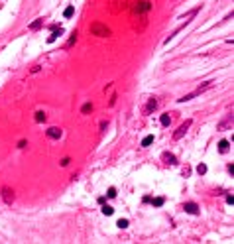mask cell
<instances>
[{"instance_id": "cell-20", "label": "cell", "mask_w": 234, "mask_h": 244, "mask_svg": "<svg viewBox=\"0 0 234 244\" xmlns=\"http://www.w3.org/2000/svg\"><path fill=\"white\" fill-rule=\"evenodd\" d=\"M45 118H47V116H45V112H35V122H45Z\"/></svg>"}, {"instance_id": "cell-27", "label": "cell", "mask_w": 234, "mask_h": 244, "mask_svg": "<svg viewBox=\"0 0 234 244\" xmlns=\"http://www.w3.org/2000/svg\"><path fill=\"white\" fill-rule=\"evenodd\" d=\"M69 162H71L69 157H63V159H61V166H63V167H65V166H69Z\"/></svg>"}, {"instance_id": "cell-17", "label": "cell", "mask_w": 234, "mask_h": 244, "mask_svg": "<svg viewBox=\"0 0 234 244\" xmlns=\"http://www.w3.org/2000/svg\"><path fill=\"white\" fill-rule=\"evenodd\" d=\"M73 14H75V8H73V6H67L65 12H63V16H65V18H71Z\"/></svg>"}, {"instance_id": "cell-10", "label": "cell", "mask_w": 234, "mask_h": 244, "mask_svg": "<svg viewBox=\"0 0 234 244\" xmlns=\"http://www.w3.org/2000/svg\"><path fill=\"white\" fill-rule=\"evenodd\" d=\"M61 33H63V28L59 26V28H55V30H53V33L47 37V42H49V44H53V42H55V40L59 37V35H61Z\"/></svg>"}, {"instance_id": "cell-3", "label": "cell", "mask_w": 234, "mask_h": 244, "mask_svg": "<svg viewBox=\"0 0 234 244\" xmlns=\"http://www.w3.org/2000/svg\"><path fill=\"white\" fill-rule=\"evenodd\" d=\"M191 124H193V120H185V122H183L177 130H175V134H173V140H181V138L187 134V130L191 128Z\"/></svg>"}, {"instance_id": "cell-1", "label": "cell", "mask_w": 234, "mask_h": 244, "mask_svg": "<svg viewBox=\"0 0 234 244\" xmlns=\"http://www.w3.org/2000/svg\"><path fill=\"white\" fill-rule=\"evenodd\" d=\"M150 10H152V2L150 0H138V2H134V6H132L134 16L136 14H150Z\"/></svg>"}, {"instance_id": "cell-6", "label": "cell", "mask_w": 234, "mask_h": 244, "mask_svg": "<svg viewBox=\"0 0 234 244\" xmlns=\"http://www.w3.org/2000/svg\"><path fill=\"white\" fill-rule=\"evenodd\" d=\"M232 124H234V114H228L222 122H218V126H216V128H218V130H228Z\"/></svg>"}, {"instance_id": "cell-14", "label": "cell", "mask_w": 234, "mask_h": 244, "mask_svg": "<svg viewBox=\"0 0 234 244\" xmlns=\"http://www.w3.org/2000/svg\"><path fill=\"white\" fill-rule=\"evenodd\" d=\"M212 87V81H207V83H205V85H201L199 89L195 91V95H201V93H205V91H209Z\"/></svg>"}, {"instance_id": "cell-8", "label": "cell", "mask_w": 234, "mask_h": 244, "mask_svg": "<svg viewBox=\"0 0 234 244\" xmlns=\"http://www.w3.org/2000/svg\"><path fill=\"white\" fill-rule=\"evenodd\" d=\"M157 108V100L156 99H150L148 100V104L144 106V114H150V112H154Z\"/></svg>"}, {"instance_id": "cell-5", "label": "cell", "mask_w": 234, "mask_h": 244, "mask_svg": "<svg viewBox=\"0 0 234 244\" xmlns=\"http://www.w3.org/2000/svg\"><path fill=\"white\" fill-rule=\"evenodd\" d=\"M0 195H2L4 203H8V205H12V203H14V191H12L10 187H2Z\"/></svg>"}, {"instance_id": "cell-4", "label": "cell", "mask_w": 234, "mask_h": 244, "mask_svg": "<svg viewBox=\"0 0 234 244\" xmlns=\"http://www.w3.org/2000/svg\"><path fill=\"white\" fill-rule=\"evenodd\" d=\"M110 10L114 12V14H118V12H122V10H126L128 8V2L126 0H110Z\"/></svg>"}, {"instance_id": "cell-7", "label": "cell", "mask_w": 234, "mask_h": 244, "mask_svg": "<svg viewBox=\"0 0 234 244\" xmlns=\"http://www.w3.org/2000/svg\"><path fill=\"white\" fill-rule=\"evenodd\" d=\"M45 134H47V138H51V140H59V138L63 136V130L57 128V126H53V128H49Z\"/></svg>"}, {"instance_id": "cell-28", "label": "cell", "mask_w": 234, "mask_h": 244, "mask_svg": "<svg viewBox=\"0 0 234 244\" xmlns=\"http://www.w3.org/2000/svg\"><path fill=\"white\" fill-rule=\"evenodd\" d=\"M191 173V167H183V175H189Z\"/></svg>"}, {"instance_id": "cell-18", "label": "cell", "mask_w": 234, "mask_h": 244, "mask_svg": "<svg viewBox=\"0 0 234 244\" xmlns=\"http://www.w3.org/2000/svg\"><path fill=\"white\" fill-rule=\"evenodd\" d=\"M112 213H114V209H112L110 205H104V207H102V215H106V217H110Z\"/></svg>"}, {"instance_id": "cell-22", "label": "cell", "mask_w": 234, "mask_h": 244, "mask_svg": "<svg viewBox=\"0 0 234 244\" xmlns=\"http://www.w3.org/2000/svg\"><path fill=\"white\" fill-rule=\"evenodd\" d=\"M197 173H199V175H205V173H207V166H205V164H199V166H197Z\"/></svg>"}, {"instance_id": "cell-9", "label": "cell", "mask_w": 234, "mask_h": 244, "mask_svg": "<svg viewBox=\"0 0 234 244\" xmlns=\"http://www.w3.org/2000/svg\"><path fill=\"white\" fill-rule=\"evenodd\" d=\"M183 209H185V213H189V215H199V207L195 203H185Z\"/></svg>"}, {"instance_id": "cell-15", "label": "cell", "mask_w": 234, "mask_h": 244, "mask_svg": "<svg viewBox=\"0 0 234 244\" xmlns=\"http://www.w3.org/2000/svg\"><path fill=\"white\" fill-rule=\"evenodd\" d=\"M159 122H161V126H169V124H171V116H169V114H161Z\"/></svg>"}, {"instance_id": "cell-25", "label": "cell", "mask_w": 234, "mask_h": 244, "mask_svg": "<svg viewBox=\"0 0 234 244\" xmlns=\"http://www.w3.org/2000/svg\"><path fill=\"white\" fill-rule=\"evenodd\" d=\"M108 197H110V199H112V197H116V189H114V187L108 189Z\"/></svg>"}, {"instance_id": "cell-29", "label": "cell", "mask_w": 234, "mask_h": 244, "mask_svg": "<svg viewBox=\"0 0 234 244\" xmlns=\"http://www.w3.org/2000/svg\"><path fill=\"white\" fill-rule=\"evenodd\" d=\"M18 148H26V140H20L18 142Z\"/></svg>"}, {"instance_id": "cell-2", "label": "cell", "mask_w": 234, "mask_h": 244, "mask_svg": "<svg viewBox=\"0 0 234 244\" xmlns=\"http://www.w3.org/2000/svg\"><path fill=\"white\" fill-rule=\"evenodd\" d=\"M90 33L93 35H99V37H108L110 35V30L100 22H93L90 24Z\"/></svg>"}, {"instance_id": "cell-16", "label": "cell", "mask_w": 234, "mask_h": 244, "mask_svg": "<svg viewBox=\"0 0 234 244\" xmlns=\"http://www.w3.org/2000/svg\"><path fill=\"white\" fill-rule=\"evenodd\" d=\"M150 144H154V136H146L144 140H142V148H148Z\"/></svg>"}, {"instance_id": "cell-19", "label": "cell", "mask_w": 234, "mask_h": 244, "mask_svg": "<svg viewBox=\"0 0 234 244\" xmlns=\"http://www.w3.org/2000/svg\"><path fill=\"white\" fill-rule=\"evenodd\" d=\"M81 112H83V114H89V112H93V104H90V102H87V104H83V108H81Z\"/></svg>"}, {"instance_id": "cell-24", "label": "cell", "mask_w": 234, "mask_h": 244, "mask_svg": "<svg viewBox=\"0 0 234 244\" xmlns=\"http://www.w3.org/2000/svg\"><path fill=\"white\" fill-rule=\"evenodd\" d=\"M75 42H77V32H73V35L69 37V42H67V47H71V45L75 44Z\"/></svg>"}, {"instance_id": "cell-11", "label": "cell", "mask_w": 234, "mask_h": 244, "mask_svg": "<svg viewBox=\"0 0 234 244\" xmlns=\"http://www.w3.org/2000/svg\"><path fill=\"white\" fill-rule=\"evenodd\" d=\"M218 150H220V154H226V152L230 150V142H228V140H220V142H218Z\"/></svg>"}, {"instance_id": "cell-23", "label": "cell", "mask_w": 234, "mask_h": 244, "mask_svg": "<svg viewBox=\"0 0 234 244\" xmlns=\"http://www.w3.org/2000/svg\"><path fill=\"white\" fill-rule=\"evenodd\" d=\"M116 224H118V228H128V224H130V222L126 221V219H120V221L116 222Z\"/></svg>"}, {"instance_id": "cell-26", "label": "cell", "mask_w": 234, "mask_h": 244, "mask_svg": "<svg viewBox=\"0 0 234 244\" xmlns=\"http://www.w3.org/2000/svg\"><path fill=\"white\" fill-rule=\"evenodd\" d=\"M226 203L228 205H234V195H226Z\"/></svg>"}, {"instance_id": "cell-21", "label": "cell", "mask_w": 234, "mask_h": 244, "mask_svg": "<svg viewBox=\"0 0 234 244\" xmlns=\"http://www.w3.org/2000/svg\"><path fill=\"white\" fill-rule=\"evenodd\" d=\"M152 203H154V207H161V205L165 203V197H156V199L152 201Z\"/></svg>"}, {"instance_id": "cell-12", "label": "cell", "mask_w": 234, "mask_h": 244, "mask_svg": "<svg viewBox=\"0 0 234 244\" xmlns=\"http://www.w3.org/2000/svg\"><path fill=\"white\" fill-rule=\"evenodd\" d=\"M41 26H44V18H37L35 22H32V24H30V30H32V32H37V30H39Z\"/></svg>"}, {"instance_id": "cell-13", "label": "cell", "mask_w": 234, "mask_h": 244, "mask_svg": "<svg viewBox=\"0 0 234 244\" xmlns=\"http://www.w3.org/2000/svg\"><path fill=\"white\" fill-rule=\"evenodd\" d=\"M161 159H163L165 164H171V166L175 164V155H173V154H169V152H165V154H161Z\"/></svg>"}]
</instances>
